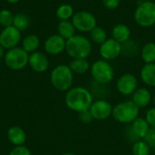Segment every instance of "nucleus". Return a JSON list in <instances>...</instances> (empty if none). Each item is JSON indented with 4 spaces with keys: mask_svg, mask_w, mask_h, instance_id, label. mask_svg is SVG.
Segmentation results:
<instances>
[{
    "mask_svg": "<svg viewBox=\"0 0 155 155\" xmlns=\"http://www.w3.org/2000/svg\"><path fill=\"white\" fill-rule=\"evenodd\" d=\"M50 82L59 92H67L74 84V73L67 64L56 65L50 74Z\"/></svg>",
    "mask_w": 155,
    "mask_h": 155,
    "instance_id": "f03ea898",
    "label": "nucleus"
},
{
    "mask_svg": "<svg viewBox=\"0 0 155 155\" xmlns=\"http://www.w3.org/2000/svg\"><path fill=\"white\" fill-rule=\"evenodd\" d=\"M5 48L0 45V59H1V58H3V57L5 56Z\"/></svg>",
    "mask_w": 155,
    "mask_h": 155,
    "instance_id": "c9c22d12",
    "label": "nucleus"
},
{
    "mask_svg": "<svg viewBox=\"0 0 155 155\" xmlns=\"http://www.w3.org/2000/svg\"><path fill=\"white\" fill-rule=\"evenodd\" d=\"M144 118L148 122L151 128H155V106L149 108L145 112V117Z\"/></svg>",
    "mask_w": 155,
    "mask_h": 155,
    "instance_id": "2f4dec72",
    "label": "nucleus"
},
{
    "mask_svg": "<svg viewBox=\"0 0 155 155\" xmlns=\"http://www.w3.org/2000/svg\"><path fill=\"white\" fill-rule=\"evenodd\" d=\"M140 108L132 101H123L113 107L112 116L117 123L123 124H131L139 117Z\"/></svg>",
    "mask_w": 155,
    "mask_h": 155,
    "instance_id": "20e7f679",
    "label": "nucleus"
},
{
    "mask_svg": "<svg viewBox=\"0 0 155 155\" xmlns=\"http://www.w3.org/2000/svg\"><path fill=\"white\" fill-rule=\"evenodd\" d=\"M112 104L105 99H97L93 102L92 105L89 108V111L94 118L96 121H104L112 116L113 112Z\"/></svg>",
    "mask_w": 155,
    "mask_h": 155,
    "instance_id": "9d476101",
    "label": "nucleus"
},
{
    "mask_svg": "<svg viewBox=\"0 0 155 155\" xmlns=\"http://www.w3.org/2000/svg\"><path fill=\"white\" fill-rule=\"evenodd\" d=\"M69 67L74 74H84L90 70V64L85 58H77L72 59L69 63Z\"/></svg>",
    "mask_w": 155,
    "mask_h": 155,
    "instance_id": "412c9836",
    "label": "nucleus"
},
{
    "mask_svg": "<svg viewBox=\"0 0 155 155\" xmlns=\"http://www.w3.org/2000/svg\"><path fill=\"white\" fill-rule=\"evenodd\" d=\"M112 35L114 40L119 42L120 44H124L127 42L131 37V29L125 24H117L113 27Z\"/></svg>",
    "mask_w": 155,
    "mask_h": 155,
    "instance_id": "6ab92c4d",
    "label": "nucleus"
},
{
    "mask_svg": "<svg viewBox=\"0 0 155 155\" xmlns=\"http://www.w3.org/2000/svg\"><path fill=\"white\" fill-rule=\"evenodd\" d=\"M141 57L145 64L155 63V43H146L141 49Z\"/></svg>",
    "mask_w": 155,
    "mask_h": 155,
    "instance_id": "5701e85b",
    "label": "nucleus"
},
{
    "mask_svg": "<svg viewBox=\"0 0 155 155\" xmlns=\"http://www.w3.org/2000/svg\"><path fill=\"white\" fill-rule=\"evenodd\" d=\"M8 155H32L31 151L25 145L15 146Z\"/></svg>",
    "mask_w": 155,
    "mask_h": 155,
    "instance_id": "7c9ffc66",
    "label": "nucleus"
},
{
    "mask_svg": "<svg viewBox=\"0 0 155 155\" xmlns=\"http://www.w3.org/2000/svg\"><path fill=\"white\" fill-rule=\"evenodd\" d=\"M140 77L145 85L155 88V63L145 64L140 71Z\"/></svg>",
    "mask_w": 155,
    "mask_h": 155,
    "instance_id": "a211bd4d",
    "label": "nucleus"
},
{
    "mask_svg": "<svg viewBox=\"0 0 155 155\" xmlns=\"http://www.w3.org/2000/svg\"><path fill=\"white\" fill-rule=\"evenodd\" d=\"M94 97L89 89L84 86H74L65 92L64 104L68 109L78 114L89 110Z\"/></svg>",
    "mask_w": 155,
    "mask_h": 155,
    "instance_id": "f257e3e1",
    "label": "nucleus"
},
{
    "mask_svg": "<svg viewBox=\"0 0 155 155\" xmlns=\"http://www.w3.org/2000/svg\"><path fill=\"white\" fill-rule=\"evenodd\" d=\"M55 15H56L57 18H59L61 21H63V20H69L70 18H72L73 15H74V8L71 5L63 4L57 7Z\"/></svg>",
    "mask_w": 155,
    "mask_h": 155,
    "instance_id": "bb28decb",
    "label": "nucleus"
},
{
    "mask_svg": "<svg viewBox=\"0 0 155 155\" xmlns=\"http://www.w3.org/2000/svg\"><path fill=\"white\" fill-rule=\"evenodd\" d=\"M28 65L36 73H45L49 68V59L42 52H34L29 54Z\"/></svg>",
    "mask_w": 155,
    "mask_h": 155,
    "instance_id": "4468645a",
    "label": "nucleus"
},
{
    "mask_svg": "<svg viewBox=\"0 0 155 155\" xmlns=\"http://www.w3.org/2000/svg\"><path fill=\"white\" fill-rule=\"evenodd\" d=\"M138 88V79L131 73L122 74L116 82V90L124 96L132 95Z\"/></svg>",
    "mask_w": 155,
    "mask_h": 155,
    "instance_id": "1a4fd4ad",
    "label": "nucleus"
},
{
    "mask_svg": "<svg viewBox=\"0 0 155 155\" xmlns=\"http://www.w3.org/2000/svg\"><path fill=\"white\" fill-rule=\"evenodd\" d=\"M90 72L93 80L102 84L108 85L114 77V70L112 64L104 59L95 61L91 65Z\"/></svg>",
    "mask_w": 155,
    "mask_h": 155,
    "instance_id": "39448f33",
    "label": "nucleus"
},
{
    "mask_svg": "<svg viewBox=\"0 0 155 155\" xmlns=\"http://www.w3.org/2000/svg\"><path fill=\"white\" fill-rule=\"evenodd\" d=\"M99 53L102 59L104 60H114L122 54V44H120L114 38H108L100 45Z\"/></svg>",
    "mask_w": 155,
    "mask_h": 155,
    "instance_id": "f8f14e48",
    "label": "nucleus"
},
{
    "mask_svg": "<svg viewBox=\"0 0 155 155\" xmlns=\"http://www.w3.org/2000/svg\"><path fill=\"white\" fill-rule=\"evenodd\" d=\"M134 20L142 27H151L155 25V2H141L134 11Z\"/></svg>",
    "mask_w": 155,
    "mask_h": 155,
    "instance_id": "423d86ee",
    "label": "nucleus"
},
{
    "mask_svg": "<svg viewBox=\"0 0 155 155\" xmlns=\"http://www.w3.org/2000/svg\"><path fill=\"white\" fill-rule=\"evenodd\" d=\"M132 152L134 155H150L151 147L144 140H137L133 144Z\"/></svg>",
    "mask_w": 155,
    "mask_h": 155,
    "instance_id": "cd10ccee",
    "label": "nucleus"
},
{
    "mask_svg": "<svg viewBox=\"0 0 155 155\" xmlns=\"http://www.w3.org/2000/svg\"><path fill=\"white\" fill-rule=\"evenodd\" d=\"M6 136L8 141L14 146L24 145L26 141V134L23 128L17 125L11 126L6 132Z\"/></svg>",
    "mask_w": 155,
    "mask_h": 155,
    "instance_id": "dca6fc26",
    "label": "nucleus"
},
{
    "mask_svg": "<svg viewBox=\"0 0 155 155\" xmlns=\"http://www.w3.org/2000/svg\"><path fill=\"white\" fill-rule=\"evenodd\" d=\"M30 25V19L29 17L23 14V13H16L14 15L13 19V25L17 28L20 32L25 31Z\"/></svg>",
    "mask_w": 155,
    "mask_h": 155,
    "instance_id": "a878e982",
    "label": "nucleus"
},
{
    "mask_svg": "<svg viewBox=\"0 0 155 155\" xmlns=\"http://www.w3.org/2000/svg\"><path fill=\"white\" fill-rule=\"evenodd\" d=\"M140 2H149V1H153V0H139Z\"/></svg>",
    "mask_w": 155,
    "mask_h": 155,
    "instance_id": "58836bf2",
    "label": "nucleus"
},
{
    "mask_svg": "<svg viewBox=\"0 0 155 155\" xmlns=\"http://www.w3.org/2000/svg\"><path fill=\"white\" fill-rule=\"evenodd\" d=\"M90 38H91L92 42H94L96 45H100L108 39L106 31L102 26H99V25H96L90 32Z\"/></svg>",
    "mask_w": 155,
    "mask_h": 155,
    "instance_id": "393cba45",
    "label": "nucleus"
},
{
    "mask_svg": "<svg viewBox=\"0 0 155 155\" xmlns=\"http://www.w3.org/2000/svg\"><path fill=\"white\" fill-rule=\"evenodd\" d=\"M66 40L58 34L50 35L44 44L45 52L50 55H58L65 51Z\"/></svg>",
    "mask_w": 155,
    "mask_h": 155,
    "instance_id": "ddd939ff",
    "label": "nucleus"
},
{
    "mask_svg": "<svg viewBox=\"0 0 155 155\" xmlns=\"http://www.w3.org/2000/svg\"><path fill=\"white\" fill-rule=\"evenodd\" d=\"M130 128L138 140H143L151 129L146 119L144 117H141V116L136 118L131 124Z\"/></svg>",
    "mask_w": 155,
    "mask_h": 155,
    "instance_id": "f3484780",
    "label": "nucleus"
},
{
    "mask_svg": "<svg viewBox=\"0 0 155 155\" xmlns=\"http://www.w3.org/2000/svg\"><path fill=\"white\" fill-rule=\"evenodd\" d=\"M148 145L151 147V149H155V128H151L150 131L148 132L147 135L143 139Z\"/></svg>",
    "mask_w": 155,
    "mask_h": 155,
    "instance_id": "473e14b6",
    "label": "nucleus"
},
{
    "mask_svg": "<svg viewBox=\"0 0 155 155\" xmlns=\"http://www.w3.org/2000/svg\"><path fill=\"white\" fill-rule=\"evenodd\" d=\"M88 89H89L90 93L92 94L93 97L94 98L96 97L97 99H105V97L107 96V94H108L107 84H102L94 80Z\"/></svg>",
    "mask_w": 155,
    "mask_h": 155,
    "instance_id": "b1692460",
    "label": "nucleus"
},
{
    "mask_svg": "<svg viewBox=\"0 0 155 155\" xmlns=\"http://www.w3.org/2000/svg\"><path fill=\"white\" fill-rule=\"evenodd\" d=\"M72 23L76 30L83 33H90L97 25V19L89 11H78L73 15Z\"/></svg>",
    "mask_w": 155,
    "mask_h": 155,
    "instance_id": "6e6552de",
    "label": "nucleus"
},
{
    "mask_svg": "<svg viewBox=\"0 0 155 155\" xmlns=\"http://www.w3.org/2000/svg\"><path fill=\"white\" fill-rule=\"evenodd\" d=\"M79 120L81 123H83L84 124H89L94 121V118H93L90 111L87 110V111H84V112H82L79 114Z\"/></svg>",
    "mask_w": 155,
    "mask_h": 155,
    "instance_id": "72a5a7b5",
    "label": "nucleus"
},
{
    "mask_svg": "<svg viewBox=\"0 0 155 155\" xmlns=\"http://www.w3.org/2000/svg\"><path fill=\"white\" fill-rule=\"evenodd\" d=\"M139 52V47L138 44L134 41L129 39L127 42L122 44V54L127 56H133L135 55Z\"/></svg>",
    "mask_w": 155,
    "mask_h": 155,
    "instance_id": "c85d7f7f",
    "label": "nucleus"
},
{
    "mask_svg": "<svg viewBox=\"0 0 155 155\" xmlns=\"http://www.w3.org/2000/svg\"><path fill=\"white\" fill-rule=\"evenodd\" d=\"M75 27L73 25L72 21L69 20H63L60 21L57 25V32L58 35H61L65 40L70 39L75 35Z\"/></svg>",
    "mask_w": 155,
    "mask_h": 155,
    "instance_id": "aec40b11",
    "label": "nucleus"
},
{
    "mask_svg": "<svg viewBox=\"0 0 155 155\" xmlns=\"http://www.w3.org/2000/svg\"><path fill=\"white\" fill-rule=\"evenodd\" d=\"M102 1H103V5H104V7L109 10L116 9L121 3V0H102Z\"/></svg>",
    "mask_w": 155,
    "mask_h": 155,
    "instance_id": "f704fd0d",
    "label": "nucleus"
},
{
    "mask_svg": "<svg viewBox=\"0 0 155 155\" xmlns=\"http://www.w3.org/2000/svg\"><path fill=\"white\" fill-rule=\"evenodd\" d=\"M21 41V32L14 25L4 27L0 33V45L6 50L16 47Z\"/></svg>",
    "mask_w": 155,
    "mask_h": 155,
    "instance_id": "9b49d317",
    "label": "nucleus"
},
{
    "mask_svg": "<svg viewBox=\"0 0 155 155\" xmlns=\"http://www.w3.org/2000/svg\"><path fill=\"white\" fill-rule=\"evenodd\" d=\"M29 54H27L22 47H14L6 51L4 60L5 65L14 71L24 69L28 64Z\"/></svg>",
    "mask_w": 155,
    "mask_h": 155,
    "instance_id": "0eeeda50",
    "label": "nucleus"
},
{
    "mask_svg": "<svg viewBox=\"0 0 155 155\" xmlns=\"http://www.w3.org/2000/svg\"><path fill=\"white\" fill-rule=\"evenodd\" d=\"M153 100V96L148 88L138 87L132 94V101L141 109L147 107Z\"/></svg>",
    "mask_w": 155,
    "mask_h": 155,
    "instance_id": "2eb2a0df",
    "label": "nucleus"
},
{
    "mask_svg": "<svg viewBox=\"0 0 155 155\" xmlns=\"http://www.w3.org/2000/svg\"><path fill=\"white\" fill-rule=\"evenodd\" d=\"M7 3H9V4H16V3H18L20 0H5Z\"/></svg>",
    "mask_w": 155,
    "mask_h": 155,
    "instance_id": "e433bc0d",
    "label": "nucleus"
},
{
    "mask_svg": "<svg viewBox=\"0 0 155 155\" xmlns=\"http://www.w3.org/2000/svg\"><path fill=\"white\" fill-rule=\"evenodd\" d=\"M40 45V40L39 37L34 34L26 35L23 41H22V48L27 53V54H32L34 52H36Z\"/></svg>",
    "mask_w": 155,
    "mask_h": 155,
    "instance_id": "4be33fe9",
    "label": "nucleus"
},
{
    "mask_svg": "<svg viewBox=\"0 0 155 155\" xmlns=\"http://www.w3.org/2000/svg\"><path fill=\"white\" fill-rule=\"evenodd\" d=\"M65 52L72 59H87L92 52V43L84 35H74L73 37L66 40Z\"/></svg>",
    "mask_w": 155,
    "mask_h": 155,
    "instance_id": "7ed1b4c3",
    "label": "nucleus"
},
{
    "mask_svg": "<svg viewBox=\"0 0 155 155\" xmlns=\"http://www.w3.org/2000/svg\"><path fill=\"white\" fill-rule=\"evenodd\" d=\"M153 104H154V106H155V95L153 96Z\"/></svg>",
    "mask_w": 155,
    "mask_h": 155,
    "instance_id": "ea45409f",
    "label": "nucleus"
},
{
    "mask_svg": "<svg viewBox=\"0 0 155 155\" xmlns=\"http://www.w3.org/2000/svg\"><path fill=\"white\" fill-rule=\"evenodd\" d=\"M13 19H14V15L10 10L8 9L0 10V25L3 27L13 25Z\"/></svg>",
    "mask_w": 155,
    "mask_h": 155,
    "instance_id": "c756f323",
    "label": "nucleus"
},
{
    "mask_svg": "<svg viewBox=\"0 0 155 155\" xmlns=\"http://www.w3.org/2000/svg\"><path fill=\"white\" fill-rule=\"evenodd\" d=\"M0 67H1V66H0Z\"/></svg>",
    "mask_w": 155,
    "mask_h": 155,
    "instance_id": "a19ab883",
    "label": "nucleus"
},
{
    "mask_svg": "<svg viewBox=\"0 0 155 155\" xmlns=\"http://www.w3.org/2000/svg\"><path fill=\"white\" fill-rule=\"evenodd\" d=\"M62 155H76V154H75V153H71V152H67V153H63Z\"/></svg>",
    "mask_w": 155,
    "mask_h": 155,
    "instance_id": "4c0bfd02",
    "label": "nucleus"
}]
</instances>
